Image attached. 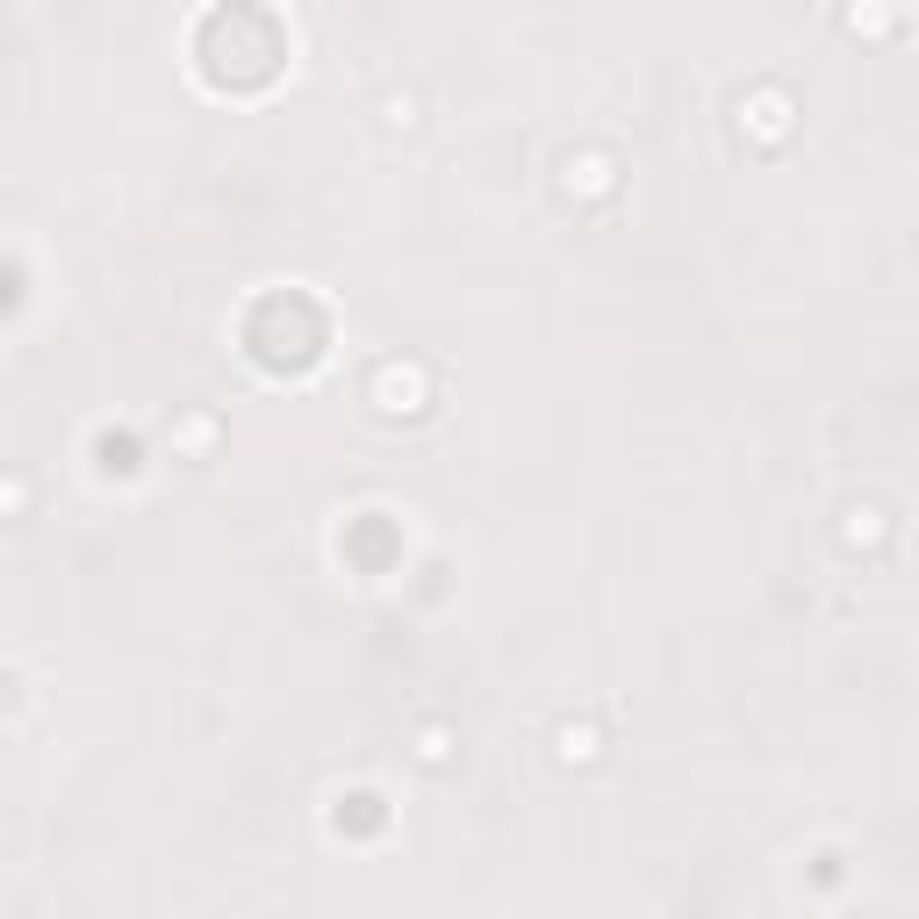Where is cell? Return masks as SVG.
<instances>
[{
	"mask_svg": "<svg viewBox=\"0 0 919 919\" xmlns=\"http://www.w3.org/2000/svg\"><path fill=\"white\" fill-rule=\"evenodd\" d=\"M424 395H432L424 367H403V359H381L374 381H367V403H374L381 417H417V410H424Z\"/></svg>",
	"mask_w": 919,
	"mask_h": 919,
	"instance_id": "cell-1",
	"label": "cell"
},
{
	"mask_svg": "<svg viewBox=\"0 0 919 919\" xmlns=\"http://www.w3.org/2000/svg\"><path fill=\"white\" fill-rule=\"evenodd\" d=\"M561 754H567V762H597V732H589V726H561Z\"/></svg>",
	"mask_w": 919,
	"mask_h": 919,
	"instance_id": "cell-2",
	"label": "cell"
}]
</instances>
